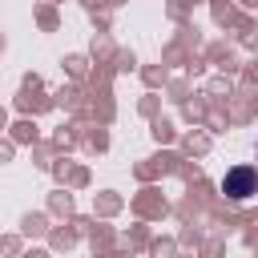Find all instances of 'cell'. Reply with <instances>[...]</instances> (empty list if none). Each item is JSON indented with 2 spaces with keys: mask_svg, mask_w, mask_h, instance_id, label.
Masks as SVG:
<instances>
[{
  "mask_svg": "<svg viewBox=\"0 0 258 258\" xmlns=\"http://www.w3.org/2000/svg\"><path fill=\"white\" fill-rule=\"evenodd\" d=\"M222 194L234 198V202H246L258 194V169L254 165H234L226 177H222Z\"/></svg>",
  "mask_w": 258,
  "mask_h": 258,
  "instance_id": "6da1fadb",
  "label": "cell"
}]
</instances>
